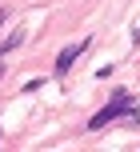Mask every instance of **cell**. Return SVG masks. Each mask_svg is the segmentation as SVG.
I'll return each mask as SVG.
<instances>
[{"mask_svg":"<svg viewBox=\"0 0 140 152\" xmlns=\"http://www.w3.org/2000/svg\"><path fill=\"white\" fill-rule=\"evenodd\" d=\"M20 44H24V32H12L8 40H0V56H4V52H12V48H20Z\"/></svg>","mask_w":140,"mask_h":152,"instance_id":"3957f363","label":"cell"},{"mask_svg":"<svg viewBox=\"0 0 140 152\" xmlns=\"http://www.w3.org/2000/svg\"><path fill=\"white\" fill-rule=\"evenodd\" d=\"M88 44H92V40H76V44H68L60 56H56V72H60V76H64V72H72V64H76L80 56L88 52Z\"/></svg>","mask_w":140,"mask_h":152,"instance_id":"7a4b0ae2","label":"cell"},{"mask_svg":"<svg viewBox=\"0 0 140 152\" xmlns=\"http://www.w3.org/2000/svg\"><path fill=\"white\" fill-rule=\"evenodd\" d=\"M4 24H8V8H0V28H4Z\"/></svg>","mask_w":140,"mask_h":152,"instance_id":"277c9868","label":"cell"},{"mask_svg":"<svg viewBox=\"0 0 140 152\" xmlns=\"http://www.w3.org/2000/svg\"><path fill=\"white\" fill-rule=\"evenodd\" d=\"M136 112V100H132V92H112V100L100 108V112H92V120H88V128L92 132H100V128H108V124H116L120 116H132Z\"/></svg>","mask_w":140,"mask_h":152,"instance_id":"6da1fadb","label":"cell"},{"mask_svg":"<svg viewBox=\"0 0 140 152\" xmlns=\"http://www.w3.org/2000/svg\"><path fill=\"white\" fill-rule=\"evenodd\" d=\"M4 72H8V68H4V64H0V80H4Z\"/></svg>","mask_w":140,"mask_h":152,"instance_id":"5b68a950","label":"cell"}]
</instances>
